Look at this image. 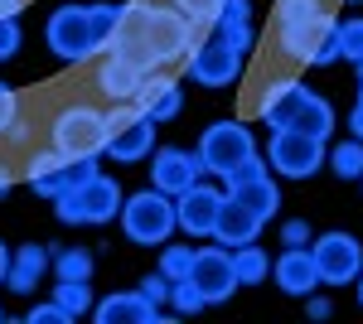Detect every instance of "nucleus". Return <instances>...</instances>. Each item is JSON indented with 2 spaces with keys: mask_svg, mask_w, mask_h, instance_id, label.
I'll return each mask as SVG.
<instances>
[{
  "mask_svg": "<svg viewBox=\"0 0 363 324\" xmlns=\"http://www.w3.org/2000/svg\"><path fill=\"white\" fill-rule=\"evenodd\" d=\"M121 233L131 238L136 247H160L169 242V233L179 228V218H174V199L160 189H140L131 199H121Z\"/></svg>",
  "mask_w": 363,
  "mask_h": 324,
  "instance_id": "1",
  "label": "nucleus"
},
{
  "mask_svg": "<svg viewBox=\"0 0 363 324\" xmlns=\"http://www.w3.org/2000/svg\"><path fill=\"white\" fill-rule=\"evenodd\" d=\"M49 145L63 155H102L107 150V111L92 102H68L49 121Z\"/></svg>",
  "mask_w": 363,
  "mask_h": 324,
  "instance_id": "2",
  "label": "nucleus"
},
{
  "mask_svg": "<svg viewBox=\"0 0 363 324\" xmlns=\"http://www.w3.org/2000/svg\"><path fill=\"white\" fill-rule=\"evenodd\" d=\"M121 184H116L112 174H92L87 184H78V189H68V194H58L54 199V213L63 228H78V223H112L116 213H121Z\"/></svg>",
  "mask_w": 363,
  "mask_h": 324,
  "instance_id": "3",
  "label": "nucleus"
},
{
  "mask_svg": "<svg viewBox=\"0 0 363 324\" xmlns=\"http://www.w3.org/2000/svg\"><path fill=\"white\" fill-rule=\"evenodd\" d=\"M97 174V155H63V150H34L25 164V179L39 199H58V194L78 189Z\"/></svg>",
  "mask_w": 363,
  "mask_h": 324,
  "instance_id": "4",
  "label": "nucleus"
},
{
  "mask_svg": "<svg viewBox=\"0 0 363 324\" xmlns=\"http://www.w3.org/2000/svg\"><path fill=\"white\" fill-rule=\"evenodd\" d=\"M155 150V121L136 107V102H112L107 111V150L116 164H136Z\"/></svg>",
  "mask_w": 363,
  "mask_h": 324,
  "instance_id": "5",
  "label": "nucleus"
},
{
  "mask_svg": "<svg viewBox=\"0 0 363 324\" xmlns=\"http://www.w3.org/2000/svg\"><path fill=\"white\" fill-rule=\"evenodd\" d=\"M44 44L58 63H87L97 54V39H92V15L87 5H58L44 25Z\"/></svg>",
  "mask_w": 363,
  "mask_h": 324,
  "instance_id": "6",
  "label": "nucleus"
},
{
  "mask_svg": "<svg viewBox=\"0 0 363 324\" xmlns=\"http://www.w3.org/2000/svg\"><path fill=\"white\" fill-rule=\"evenodd\" d=\"M252 155H257V140H252V131L242 121H213L208 131L199 135V160H203L208 174H218V179H228Z\"/></svg>",
  "mask_w": 363,
  "mask_h": 324,
  "instance_id": "7",
  "label": "nucleus"
},
{
  "mask_svg": "<svg viewBox=\"0 0 363 324\" xmlns=\"http://www.w3.org/2000/svg\"><path fill=\"white\" fill-rule=\"evenodd\" d=\"M325 145L330 140H315V135H301V131H272V145L262 155L286 179H315L325 169Z\"/></svg>",
  "mask_w": 363,
  "mask_h": 324,
  "instance_id": "8",
  "label": "nucleus"
},
{
  "mask_svg": "<svg viewBox=\"0 0 363 324\" xmlns=\"http://www.w3.org/2000/svg\"><path fill=\"white\" fill-rule=\"evenodd\" d=\"M107 54L136 63L145 73H155V58H150V0H126L116 5V29H112V44Z\"/></svg>",
  "mask_w": 363,
  "mask_h": 324,
  "instance_id": "9",
  "label": "nucleus"
},
{
  "mask_svg": "<svg viewBox=\"0 0 363 324\" xmlns=\"http://www.w3.org/2000/svg\"><path fill=\"white\" fill-rule=\"evenodd\" d=\"M310 257L320 271V286H349L363 271V242L354 233H320L310 242Z\"/></svg>",
  "mask_w": 363,
  "mask_h": 324,
  "instance_id": "10",
  "label": "nucleus"
},
{
  "mask_svg": "<svg viewBox=\"0 0 363 324\" xmlns=\"http://www.w3.org/2000/svg\"><path fill=\"white\" fill-rule=\"evenodd\" d=\"M194 49V20L179 15L174 5H155L150 0V58L155 68H174Z\"/></svg>",
  "mask_w": 363,
  "mask_h": 324,
  "instance_id": "11",
  "label": "nucleus"
},
{
  "mask_svg": "<svg viewBox=\"0 0 363 324\" xmlns=\"http://www.w3.org/2000/svg\"><path fill=\"white\" fill-rule=\"evenodd\" d=\"M184 78H194L199 87H233V82L242 78V54H233L213 34L194 39V49L184 54Z\"/></svg>",
  "mask_w": 363,
  "mask_h": 324,
  "instance_id": "12",
  "label": "nucleus"
},
{
  "mask_svg": "<svg viewBox=\"0 0 363 324\" xmlns=\"http://www.w3.org/2000/svg\"><path fill=\"white\" fill-rule=\"evenodd\" d=\"M208 169L199 160V150H184V145H155L150 150V189L160 194H184L189 184H199Z\"/></svg>",
  "mask_w": 363,
  "mask_h": 324,
  "instance_id": "13",
  "label": "nucleus"
},
{
  "mask_svg": "<svg viewBox=\"0 0 363 324\" xmlns=\"http://www.w3.org/2000/svg\"><path fill=\"white\" fill-rule=\"evenodd\" d=\"M223 208V189H208L203 179L189 184L184 194H174V218H179V233L189 238H213V223Z\"/></svg>",
  "mask_w": 363,
  "mask_h": 324,
  "instance_id": "14",
  "label": "nucleus"
},
{
  "mask_svg": "<svg viewBox=\"0 0 363 324\" xmlns=\"http://www.w3.org/2000/svg\"><path fill=\"white\" fill-rule=\"evenodd\" d=\"M189 281L203 291V300H208V305L233 300V291H238V276H233V252H228L223 242L194 252V271H189Z\"/></svg>",
  "mask_w": 363,
  "mask_h": 324,
  "instance_id": "15",
  "label": "nucleus"
},
{
  "mask_svg": "<svg viewBox=\"0 0 363 324\" xmlns=\"http://www.w3.org/2000/svg\"><path fill=\"white\" fill-rule=\"evenodd\" d=\"M306 82L296 78H277L262 87V97H257V116L272 126V131H291V121H296V111H301V102H306Z\"/></svg>",
  "mask_w": 363,
  "mask_h": 324,
  "instance_id": "16",
  "label": "nucleus"
},
{
  "mask_svg": "<svg viewBox=\"0 0 363 324\" xmlns=\"http://www.w3.org/2000/svg\"><path fill=\"white\" fill-rule=\"evenodd\" d=\"M145 78H150L145 68H136V63H126V58H116V54H102L97 73H92L97 92H102L107 102H136V92H140Z\"/></svg>",
  "mask_w": 363,
  "mask_h": 324,
  "instance_id": "17",
  "label": "nucleus"
},
{
  "mask_svg": "<svg viewBox=\"0 0 363 324\" xmlns=\"http://www.w3.org/2000/svg\"><path fill=\"white\" fill-rule=\"evenodd\" d=\"M272 281H277L286 296H310L320 286V271H315L310 247H286L277 262H272Z\"/></svg>",
  "mask_w": 363,
  "mask_h": 324,
  "instance_id": "18",
  "label": "nucleus"
},
{
  "mask_svg": "<svg viewBox=\"0 0 363 324\" xmlns=\"http://www.w3.org/2000/svg\"><path fill=\"white\" fill-rule=\"evenodd\" d=\"M136 107L160 126V121H174L179 111H184V87L174 78H165V73H150V78L140 82V92H136Z\"/></svg>",
  "mask_w": 363,
  "mask_h": 324,
  "instance_id": "19",
  "label": "nucleus"
},
{
  "mask_svg": "<svg viewBox=\"0 0 363 324\" xmlns=\"http://www.w3.org/2000/svg\"><path fill=\"white\" fill-rule=\"evenodd\" d=\"M92 315L102 324H155L160 305H150L140 291H112L107 300H92Z\"/></svg>",
  "mask_w": 363,
  "mask_h": 324,
  "instance_id": "20",
  "label": "nucleus"
},
{
  "mask_svg": "<svg viewBox=\"0 0 363 324\" xmlns=\"http://www.w3.org/2000/svg\"><path fill=\"white\" fill-rule=\"evenodd\" d=\"M54 267V252L39 242H25L15 257H10V271H5V291L15 296H34V286L44 281V271Z\"/></svg>",
  "mask_w": 363,
  "mask_h": 324,
  "instance_id": "21",
  "label": "nucleus"
},
{
  "mask_svg": "<svg viewBox=\"0 0 363 324\" xmlns=\"http://www.w3.org/2000/svg\"><path fill=\"white\" fill-rule=\"evenodd\" d=\"M223 194L233 199V203H242L247 213H257L262 223L281 213V189H277V179H272V169L257 174V179H242V184H228Z\"/></svg>",
  "mask_w": 363,
  "mask_h": 324,
  "instance_id": "22",
  "label": "nucleus"
},
{
  "mask_svg": "<svg viewBox=\"0 0 363 324\" xmlns=\"http://www.w3.org/2000/svg\"><path fill=\"white\" fill-rule=\"evenodd\" d=\"M257 233H262V218L247 213L242 203H233L223 194V208H218V223H213V238L223 247H242V242H257Z\"/></svg>",
  "mask_w": 363,
  "mask_h": 324,
  "instance_id": "23",
  "label": "nucleus"
},
{
  "mask_svg": "<svg viewBox=\"0 0 363 324\" xmlns=\"http://www.w3.org/2000/svg\"><path fill=\"white\" fill-rule=\"evenodd\" d=\"M291 131L315 135V140H330V135H335V107H330L320 92H306V102H301V111H296Z\"/></svg>",
  "mask_w": 363,
  "mask_h": 324,
  "instance_id": "24",
  "label": "nucleus"
},
{
  "mask_svg": "<svg viewBox=\"0 0 363 324\" xmlns=\"http://www.w3.org/2000/svg\"><path fill=\"white\" fill-rule=\"evenodd\" d=\"M228 252H233V276H238V291H242V286H262V281L272 276V257H267L257 242L228 247Z\"/></svg>",
  "mask_w": 363,
  "mask_h": 324,
  "instance_id": "25",
  "label": "nucleus"
},
{
  "mask_svg": "<svg viewBox=\"0 0 363 324\" xmlns=\"http://www.w3.org/2000/svg\"><path fill=\"white\" fill-rule=\"evenodd\" d=\"M325 164L335 169L339 179H363V140L349 135V140H339V145H325Z\"/></svg>",
  "mask_w": 363,
  "mask_h": 324,
  "instance_id": "26",
  "label": "nucleus"
},
{
  "mask_svg": "<svg viewBox=\"0 0 363 324\" xmlns=\"http://www.w3.org/2000/svg\"><path fill=\"white\" fill-rule=\"evenodd\" d=\"M54 252V247H49ZM58 281H92V252L87 247H68V252H54V267Z\"/></svg>",
  "mask_w": 363,
  "mask_h": 324,
  "instance_id": "27",
  "label": "nucleus"
},
{
  "mask_svg": "<svg viewBox=\"0 0 363 324\" xmlns=\"http://www.w3.org/2000/svg\"><path fill=\"white\" fill-rule=\"evenodd\" d=\"M54 305H63L73 320L92 310V291H87V281H58L54 286Z\"/></svg>",
  "mask_w": 363,
  "mask_h": 324,
  "instance_id": "28",
  "label": "nucleus"
},
{
  "mask_svg": "<svg viewBox=\"0 0 363 324\" xmlns=\"http://www.w3.org/2000/svg\"><path fill=\"white\" fill-rule=\"evenodd\" d=\"M335 39H339V58L359 68V63H363V20H339Z\"/></svg>",
  "mask_w": 363,
  "mask_h": 324,
  "instance_id": "29",
  "label": "nucleus"
},
{
  "mask_svg": "<svg viewBox=\"0 0 363 324\" xmlns=\"http://www.w3.org/2000/svg\"><path fill=\"white\" fill-rule=\"evenodd\" d=\"M169 305H174V315H199L208 300H203V291L184 276V281H169Z\"/></svg>",
  "mask_w": 363,
  "mask_h": 324,
  "instance_id": "30",
  "label": "nucleus"
},
{
  "mask_svg": "<svg viewBox=\"0 0 363 324\" xmlns=\"http://www.w3.org/2000/svg\"><path fill=\"white\" fill-rule=\"evenodd\" d=\"M160 276H165V281H184V276H189V271H194V247H165V252H160Z\"/></svg>",
  "mask_w": 363,
  "mask_h": 324,
  "instance_id": "31",
  "label": "nucleus"
},
{
  "mask_svg": "<svg viewBox=\"0 0 363 324\" xmlns=\"http://www.w3.org/2000/svg\"><path fill=\"white\" fill-rule=\"evenodd\" d=\"M208 34H213L218 44H228L233 54H247L252 44H257V34H252V20H242V25H213Z\"/></svg>",
  "mask_w": 363,
  "mask_h": 324,
  "instance_id": "32",
  "label": "nucleus"
},
{
  "mask_svg": "<svg viewBox=\"0 0 363 324\" xmlns=\"http://www.w3.org/2000/svg\"><path fill=\"white\" fill-rule=\"evenodd\" d=\"M87 15H92V39H97V54H107L112 29H116V5H87Z\"/></svg>",
  "mask_w": 363,
  "mask_h": 324,
  "instance_id": "33",
  "label": "nucleus"
},
{
  "mask_svg": "<svg viewBox=\"0 0 363 324\" xmlns=\"http://www.w3.org/2000/svg\"><path fill=\"white\" fill-rule=\"evenodd\" d=\"M169 5H174L179 15H189L194 29H208L213 20H218V5H223V0H169Z\"/></svg>",
  "mask_w": 363,
  "mask_h": 324,
  "instance_id": "34",
  "label": "nucleus"
},
{
  "mask_svg": "<svg viewBox=\"0 0 363 324\" xmlns=\"http://www.w3.org/2000/svg\"><path fill=\"white\" fill-rule=\"evenodd\" d=\"M25 320L29 324H73V315H68L63 305H54V300H49V305H29Z\"/></svg>",
  "mask_w": 363,
  "mask_h": 324,
  "instance_id": "35",
  "label": "nucleus"
},
{
  "mask_svg": "<svg viewBox=\"0 0 363 324\" xmlns=\"http://www.w3.org/2000/svg\"><path fill=\"white\" fill-rule=\"evenodd\" d=\"M242 20H252V0H223L213 25H242ZM213 25H208V29H213Z\"/></svg>",
  "mask_w": 363,
  "mask_h": 324,
  "instance_id": "36",
  "label": "nucleus"
},
{
  "mask_svg": "<svg viewBox=\"0 0 363 324\" xmlns=\"http://www.w3.org/2000/svg\"><path fill=\"white\" fill-rule=\"evenodd\" d=\"M136 291H140V296H145V300H150V305H169V281H165V276H160V271H150V276L140 281Z\"/></svg>",
  "mask_w": 363,
  "mask_h": 324,
  "instance_id": "37",
  "label": "nucleus"
},
{
  "mask_svg": "<svg viewBox=\"0 0 363 324\" xmlns=\"http://www.w3.org/2000/svg\"><path fill=\"white\" fill-rule=\"evenodd\" d=\"M20 54V20H0V63Z\"/></svg>",
  "mask_w": 363,
  "mask_h": 324,
  "instance_id": "38",
  "label": "nucleus"
},
{
  "mask_svg": "<svg viewBox=\"0 0 363 324\" xmlns=\"http://www.w3.org/2000/svg\"><path fill=\"white\" fill-rule=\"evenodd\" d=\"M257 174H267V155H262V150H257L252 160H242L238 169H233V174H228V179H223V189H228V184H242V179H257Z\"/></svg>",
  "mask_w": 363,
  "mask_h": 324,
  "instance_id": "39",
  "label": "nucleus"
},
{
  "mask_svg": "<svg viewBox=\"0 0 363 324\" xmlns=\"http://www.w3.org/2000/svg\"><path fill=\"white\" fill-rule=\"evenodd\" d=\"M281 242L286 247H310V223L306 218H291V223L281 228Z\"/></svg>",
  "mask_w": 363,
  "mask_h": 324,
  "instance_id": "40",
  "label": "nucleus"
},
{
  "mask_svg": "<svg viewBox=\"0 0 363 324\" xmlns=\"http://www.w3.org/2000/svg\"><path fill=\"white\" fill-rule=\"evenodd\" d=\"M20 116V97L10 92V87H0V135H5V126Z\"/></svg>",
  "mask_w": 363,
  "mask_h": 324,
  "instance_id": "41",
  "label": "nucleus"
},
{
  "mask_svg": "<svg viewBox=\"0 0 363 324\" xmlns=\"http://www.w3.org/2000/svg\"><path fill=\"white\" fill-rule=\"evenodd\" d=\"M0 140H15V145H25V140H29V121H25V116H15V121L5 126V135H0Z\"/></svg>",
  "mask_w": 363,
  "mask_h": 324,
  "instance_id": "42",
  "label": "nucleus"
},
{
  "mask_svg": "<svg viewBox=\"0 0 363 324\" xmlns=\"http://www.w3.org/2000/svg\"><path fill=\"white\" fill-rule=\"evenodd\" d=\"M306 310H310V320H320V324H325L330 315H335V305H330V300H320L315 291H310V305H306Z\"/></svg>",
  "mask_w": 363,
  "mask_h": 324,
  "instance_id": "43",
  "label": "nucleus"
},
{
  "mask_svg": "<svg viewBox=\"0 0 363 324\" xmlns=\"http://www.w3.org/2000/svg\"><path fill=\"white\" fill-rule=\"evenodd\" d=\"M349 135L363 140V102H354V111H349Z\"/></svg>",
  "mask_w": 363,
  "mask_h": 324,
  "instance_id": "44",
  "label": "nucleus"
},
{
  "mask_svg": "<svg viewBox=\"0 0 363 324\" xmlns=\"http://www.w3.org/2000/svg\"><path fill=\"white\" fill-rule=\"evenodd\" d=\"M20 10H25V0H0V20H20Z\"/></svg>",
  "mask_w": 363,
  "mask_h": 324,
  "instance_id": "45",
  "label": "nucleus"
},
{
  "mask_svg": "<svg viewBox=\"0 0 363 324\" xmlns=\"http://www.w3.org/2000/svg\"><path fill=\"white\" fill-rule=\"evenodd\" d=\"M10 184H15V169H10V164H0V199L10 194Z\"/></svg>",
  "mask_w": 363,
  "mask_h": 324,
  "instance_id": "46",
  "label": "nucleus"
},
{
  "mask_svg": "<svg viewBox=\"0 0 363 324\" xmlns=\"http://www.w3.org/2000/svg\"><path fill=\"white\" fill-rule=\"evenodd\" d=\"M10 257H15V252H10V247L0 242V286H5V271H10Z\"/></svg>",
  "mask_w": 363,
  "mask_h": 324,
  "instance_id": "47",
  "label": "nucleus"
},
{
  "mask_svg": "<svg viewBox=\"0 0 363 324\" xmlns=\"http://www.w3.org/2000/svg\"><path fill=\"white\" fill-rule=\"evenodd\" d=\"M359 102H363V63H359Z\"/></svg>",
  "mask_w": 363,
  "mask_h": 324,
  "instance_id": "48",
  "label": "nucleus"
},
{
  "mask_svg": "<svg viewBox=\"0 0 363 324\" xmlns=\"http://www.w3.org/2000/svg\"><path fill=\"white\" fill-rule=\"evenodd\" d=\"M359 305H363V271H359Z\"/></svg>",
  "mask_w": 363,
  "mask_h": 324,
  "instance_id": "49",
  "label": "nucleus"
},
{
  "mask_svg": "<svg viewBox=\"0 0 363 324\" xmlns=\"http://www.w3.org/2000/svg\"><path fill=\"white\" fill-rule=\"evenodd\" d=\"M344 5H363V0H344Z\"/></svg>",
  "mask_w": 363,
  "mask_h": 324,
  "instance_id": "50",
  "label": "nucleus"
},
{
  "mask_svg": "<svg viewBox=\"0 0 363 324\" xmlns=\"http://www.w3.org/2000/svg\"><path fill=\"white\" fill-rule=\"evenodd\" d=\"M0 324H5V310H0Z\"/></svg>",
  "mask_w": 363,
  "mask_h": 324,
  "instance_id": "51",
  "label": "nucleus"
}]
</instances>
